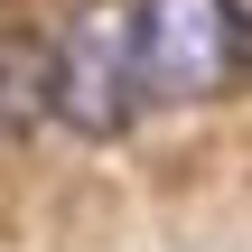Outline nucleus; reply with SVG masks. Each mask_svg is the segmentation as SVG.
I'll list each match as a JSON object with an SVG mask.
<instances>
[{
	"label": "nucleus",
	"mask_w": 252,
	"mask_h": 252,
	"mask_svg": "<svg viewBox=\"0 0 252 252\" xmlns=\"http://www.w3.org/2000/svg\"><path fill=\"white\" fill-rule=\"evenodd\" d=\"M37 112H47V47L9 37L0 47V131H28Z\"/></svg>",
	"instance_id": "3"
},
{
	"label": "nucleus",
	"mask_w": 252,
	"mask_h": 252,
	"mask_svg": "<svg viewBox=\"0 0 252 252\" xmlns=\"http://www.w3.org/2000/svg\"><path fill=\"white\" fill-rule=\"evenodd\" d=\"M140 19V103H206L234 75L224 0H131Z\"/></svg>",
	"instance_id": "2"
},
{
	"label": "nucleus",
	"mask_w": 252,
	"mask_h": 252,
	"mask_svg": "<svg viewBox=\"0 0 252 252\" xmlns=\"http://www.w3.org/2000/svg\"><path fill=\"white\" fill-rule=\"evenodd\" d=\"M224 37H234V65H252V0H224Z\"/></svg>",
	"instance_id": "4"
},
{
	"label": "nucleus",
	"mask_w": 252,
	"mask_h": 252,
	"mask_svg": "<svg viewBox=\"0 0 252 252\" xmlns=\"http://www.w3.org/2000/svg\"><path fill=\"white\" fill-rule=\"evenodd\" d=\"M47 112L75 140H112L140 122V19L131 0H84L47 47Z\"/></svg>",
	"instance_id": "1"
}]
</instances>
